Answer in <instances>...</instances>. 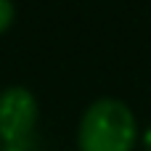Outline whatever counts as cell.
Masks as SVG:
<instances>
[{"label":"cell","instance_id":"obj_2","mask_svg":"<svg viewBox=\"0 0 151 151\" xmlns=\"http://www.w3.org/2000/svg\"><path fill=\"white\" fill-rule=\"evenodd\" d=\"M37 98L27 88H5L0 93V141H5L8 146L27 141L37 125Z\"/></svg>","mask_w":151,"mask_h":151},{"label":"cell","instance_id":"obj_5","mask_svg":"<svg viewBox=\"0 0 151 151\" xmlns=\"http://www.w3.org/2000/svg\"><path fill=\"white\" fill-rule=\"evenodd\" d=\"M143 149H146V151H151V127L146 130V133H143Z\"/></svg>","mask_w":151,"mask_h":151},{"label":"cell","instance_id":"obj_4","mask_svg":"<svg viewBox=\"0 0 151 151\" xmlns=\"http://www.w3.org/2000/svg\"><path fill=\"white\" fill-rule=\"evenodd\" d=\"M3 151H32L29 146H24V141H19V143H11L8 149H3Z\"/></svg>","mask_w":151,"mask_h":151},{"label":"cell","instance_id":"obj_3","mask_svg":"<svg viewBox=\"0 0 151 151\" xmlns=\"http://www.w3.org/2000/svg\"><path fill=\"white\" fill-rule=\"evenodd\" d=\"M13 16H16V8L8 0H0V32H5L13 24Z\"/></svg>","mask_w":151,"mask_h":151},{"label":"cell","instance_id":"obj_1","mask_svg":"<svg viewBox=\"0 0 151 151\" xmlns=\"http://www.w3.org/2000/svg\"><path fill=\"white\" fill-rule=\"evenodd\" d=\"M135 135L130 106L117 98H98L80 119L77 146L80 151H133Z\"/></svg>","mask_w":151,"mask_h":151}]
</instances>
